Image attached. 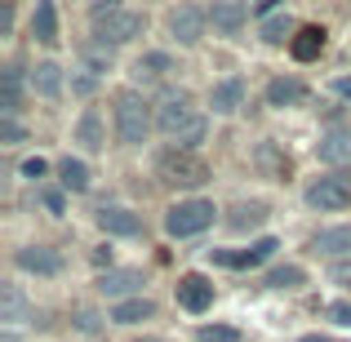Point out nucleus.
<instances>
[{
  "instance_id": "10",
  "label": "nucleus",
  "mask_w": 351,
  "mask_h": 342,
  "mask_svg": "<svg viewBox=\"0 0 351 342\" xmlns=\"http://www.w3.org/2000/svg\"><path fill=\"white\" fill-rule=\"evenodd\" d=\"M209 302H214V284H209L200 271H187L178 280V307L191 311V316H200V311H209Z\"/></svg>"
},
{
  "instance_id": "5",
  "label": "nucleus",
  "mask_w": 351,
  "mask_h": 342,
  "mask_svg": "<svg viewBox=\"0 0 351 342\" xmlns=\"http://www.w3.org/2000/svg\"><path fill=\"white\" fill-rule=\"evenodd\" d=\"M196 120H200L196 116V103H191V94H182V89H169V94L160 98V107H156V129L169 134L173 143H178Z\"/></svg>"
},
{
  "instance_id": "22",
  "label": "nucleus",
  "mask_w": 351,
  "mask_h": 342,
  "mask_svg": "<svg viewBox=\"0 0 351 342\" xmlns=\"http://www.w3.org/2000/svg\"><path fill=\"white\" fill-rule=\"evenodd\" d=\"M152 316H156V307L147 298H129V302H116L112 307L116 325H143V320H152Z\"/></svg>"
},
{
  "instance_id": "36",
  "label": "nucleus",
  "mask_w": 351,
  "mask_h": 342,
  "mask_svg": "<svg viewBox=\"0 0 351 342\" xmlns=\"http://www.w3.org/2000/svg\"><path fill=\"white\" fill-rule=\"evenodd\" d=\"M329 280H334L338 289H351V262H334L329 267Z\"/></svg>"
},
{
  "instance_id": "8",
  "label": "nucleus",
  "mask_w": 351,
  "mask_h": 342,
  "mask_svg": "<svg viewBox=\"0 0 351 342\" xmlns=\"http://www.w3.org/2000/svg\"><path fill=\"white\" fill-rule=\"evenodd\" d=\"M98 293L112 298V302L143 298V271H134V267H112V271L98 276Z\"/></svg>"
},
{
  "instance_id": "35",
  "label": "nucleus",
  "mask_w": 351,
  "mask_h": 342,
  "mask_svg": "<svg viewBox=\"0 0 351 342\" xmlns=\"http://www.w3.org/2000/svg\"><path fill=\"white\" fill-rule=\"evenodd\" d=\"M0 143H5V147L23 143V125H18V120H0Z\"/></svg>"
},
{
  "instance_id": "32",
  "label": "nucleus",
  "mask_w": 351,
  "mask_h": 342,
  "mask_svg": "<svg viewBox=\"0 0 351 342\" xmlns=\"http://www.w3.org/2000/svg\"><path fill=\"white\" fill-rule=\"evenodd\" d=\"M205 138H209V120H205V116H200V120H196V125H191V129H187V134H182V138H178V151H196V147H200V143H205Z\"/></svg>"
},
{
  "instance_id": "43",
  "label": "nucleus",
  "mask_w": 351,
  "mask_h": 342,
  "mask_svg": "<svg viewBox=\"0 0 351 342\" xmlns=\"http://www.w3.org/2000/svg\"><path fill=\"white\" fill-rule=\"evenodd\" d=\"M138 342H156V338H138Z\"/></svg>"
},
{
  "instance_id": "29",
  "label": "nucleus",
  "mask_w": 351,
  "mask_h": 342,
  "mask_svg": "<svg viewBox=\"0 0 351 342\" xmlns=\"http://www.w3.org/2000/svg\"><path fill=\"white\" fill-rule=\"evenodd\" d=\"M258 164H263V169L271 173V178H285V173H289V156H280L271 143H263V147H258Z\"/></svg>"
},
{
  "instance_id": "37",
  "label": "nucleus",
  "mask_w": 351,
  "mask_h": 342,
  "mask_svg": "<svg viewBox=\"0 0 351 342\" xmlns=\"http://www.w3.org/2000/svg\"><path fill=\"white\" fill-rule=\"evenodd\" d=\"M45 169H49V164H45L40 156H32V160H23V178H32V182H36V178H45Z\"/></svg>"
},
{
  "instance_id": "24",
  "label": "nucleus",
  "mask_w": 351,
  "mask_h": 342,
  "mask_svg": "<svg viewBox=\"0 0 351 342\" xmlns=\"http://www.w3.org/2000/svg\"><path fill=\"white\" fill-rule=\"evenodd\" d=\"M23 311H27V302L18 293V284H5V293H0V320H5V329L23 325Z\"/></svg>"
},
{
  "instance_id": "13",
  "label": "nucleus",
  "mask_w": 351,
  "mask_h": 342,
  "mask_svg": "<svg viewBox=\"0 0 351 342\" xmlns=\"http://www.w3.org/2000/svg\"><path fill=\"white\" fill-rule=\"evenodd\" d=\"M98 227L107 236H143V218L134 209H120V205H103L98 209Z\"/></svg>"
},
{
  "instance_id": "23",
  "label": "nucleus",
  "mask_w": 351,
  "mask_h": 342,
  "mask_svg": "<svg viewBox=\"0 0 351 342\" xmlns=\"http://www.w3.org/2000/svg\"><path fill=\"white\" fill-rule=\"evenodd\" d=\"M58 182H62L67 191H89V164L76 160V156L58 160Z\"/></svg>"
},
{
  "instance_id": "1",
  "label": "nucleus",
  "mask_w": 351,
  "mask_h": 342,
  "mask_svg": "<svg viewBox=\"0 0 351 342\" xmlns=\"http://www.w3.org/2000/svg\"><path fill=\"white\" fill-rule=\"evenodd\" d=\"M143 32H147V14L125 9V5H116V0L94 5V36H98V45L116 49V45H129L134 36H143Z\"/></svg>"
},
{
  "instance_id": "40",
  "label": "nucleus",
  "mask_w": 351,
  "mask_h": 342,
  "mask_svg": "<svg viewBox=\"0 0 351 342\" xmlns=\"http://www.w3.org/2000/svg\"><path fill=\"white\" fill-rule=\"evenodd\" d=\"M71 89H76V94H89V89H94V76H76V80H71Z\"/></svg>"
},
{
  "instance_id": "42",
  "label": "nucleus",
  "mask_w": 351,
  "mask_h": 342,
  "mask_svg": "<svg viewBox=\"0 0 351 342\" xmlns=\"http://www.w3.org/2000/svg\"><path fill=\"white\" fill-rule=\"evenodd\" d=\"M298 342H334V338H325V334H307V338H298Z\"/></svg>"
},
{
  "instance_id": "34",
  "label": "nucleus",
  "mask_w": 351,
  "mask_h": 342,
  "mask_svg": "<svg viewBox=\"0 0 351 342\" xmlns=\"http://www.w3.org/2000/svg\"><path fill=\"white\" fill-rule=\"evenodd\" d=\"M325 316L334 320L338 329H351V302H329V307H325Z\"/></svg>"
},
{
  "instance_id": "16",
  "label": "nucleus",
  "mask_w": 351,
  "mask_h": 342,
  "mask_svg": "<svg viewBox=\"0 0 351 342\" xmlns=\"http://www.w3.org/2000/svg\"><path fill=\"white\" fill-rule=\"evenodd\" d=\"M325 45H329V32H325V27H298V36L289 40V53L298 62H311V58H320V53H325Z\"/></svg>"
},
{
  "instance_id": "25",
  "label": "nucleus",
  "mask_w": 351,
  "mask_h": 342,
  "mask_svg": "<svg viewBox=\"0 0 351 342\" xmlns=\"http://www.w3.org/2000/svg\"><path fill=\"white\" fill-rule=\"evenodd\" d=\"M267 218V205L263 200H249V205H236L232 209V218H227V227L232 231H249V227H258Z\"/></svg>"
},
{
  "instance_id": "27",
  "label": "nucleus",
  "mask_w": 351,
  "mask_h": 342,
  "mask_svg": "<svg viewBox=\"0 0 351 342\" xmlns=\"http://www.w3.org/2000/svg\"><path fill=\"white\" fill-rule=\"evenodd\" d=\"M307 280V271H302V267H293V262H285V267H271V271H267V289H298V284Z\"/></svg>"
},
{
  "instance_id": "31",
  "label": "nucleus",
  "mask_w": 351,
  "mask_h": 342,
  "mask_svg": "<svg viewBox=\"0 0 351 342\" xmlns=\"http://www.w3.org/2000/svg\"><path fill=\"white\" fill-rule=\"evenodd\" d=\"M85 71H89V76L112 71V49H107V45H89V49H85Z\"/></svg>"
},
{
  "instance_id": "38",
  "label": "nucleus",
  "mask_w": 351,
  "mask_h": 342,
  "mask_svg": "<svg viewBox=\"0 0 351 342\" xmlns=\"http://www.w3.org/2000/svg\"><path fill=\"white\" fill-rule=\"evenodd\" d=\"M334 94H338V98H347V103H351V76H338V80H334Z\"/></svg>"
},
{
  "instance_id": "2",
  "label": "nucleus",
  "mask_w": 351,
  "mask_h": 342,
  "mask_svg": "<svg viewBox=\"0 0 351 342\" xmlns=\"http://www.w3.org/2000/svg\"><path fill=\"white\" fill-rule=\"evenodd\" d=\"M147 134H152V103L134 89L116 94V138L125 147H138L147 143Z\"/></svg>"
},
{
  "instance_id": "6",
  "label": "nucleus",
  "mask_w": 351,
  "mask_h": 342,
  "mask_svg": "<svg viewBox=\"0 0 351 342\" xmlns=\"http://www.w3.org/2000/svg\"><path fill=\"white\" fill-rule=\"evenodd\" d=\"M307 205L320 209V214H343L351 205V178L343 173H325V178H316L307 187Z\"/></svg>"
},
{
  "instance_id": "15",
  "label": "nucleus",
  "mask_w": 351,
  "mask_h": 342,
  "mask_svg": "<svg viewBox=\"0 0 351 342\" xmlns=\"http://www.w3.org/2000/svg\"><path fill=\"white\" fill-rule=\"evenodd\" d=\"M209 107H214L218 116H232L245 107V80L240 76H227V80H218L214 85V94H209Z\"/></svg>"
},
{
  "instance_id": "4",
  "label": "nucleus",
  "mask_w": 351,
  "mask_h": 342,
  "mask_svg": "<svg viewBox=\"0 0 351 342\" xmlns=\"http://www.w3.org/2000/svg\"><path fill=\"white\" fill-rule=\"evenodd\" d=\"M214 214L218 209L209 200H178V205L165 214V231L173 240H187V236H200L205 227H214Z\"/></svg>"
},
{
  "instance_id": "9",
  "label": "nucleus",
  "mask_w": 351,
  "mask_h": 342,
  "mask_svg": "<svg viewBox=\"0 0 351 342\" xmlns=\"http://www.w3.org/2000/svg\"><path fill=\"white\" fill-rule=\"evenodd\" d=\"M209 27V9H196V5H178L169 9V36L178 45H196Z\"/></svg>"
},
{
  "instance_id": "39",
  "label": "nucleus",
  "mask_w": 351,
  "mask_h": 342,
  "mask_svg": "<svg viewBox=\"0 0 351 342\" xmlns=\"http://www.w3.org/2000/svg\"><path fill=\"white\" fill-rule=\"evenodd\" d=\"M45 205H49V214H62V196L58 191H45Z\"/></svg>"
},
{
  "instance_id": "21",
  "label": "nucleus",
  "mask_w": 351,
  "mask_h": 342,
  "mask_svg": "<svg viewBox=\"0 0 351 342\" xmlns=\"http://www.w3.org/2000/svg\"><path fill=\"white\" fill-rule=\"evenodd\" d=\"M32 36L40 45H58V9L49 5V0H40L32 14Z\"/></svg>"
},
{
  "instance_id": "20",
  "label": "nucleus",
  "mask_w": 351,
  "mask_h": 342,
  "mask_svg": "<svg viewBox=\"0 0 351 342\" xmlns=\"http://www.w3.org/2000/svg\"><path fill=\"white\" fill-rule=\"evenodd\" d=\"M27 80H32V89L40 98H58L62 94V67H58V62H36Z\"/></svg>"
},
{
  "instance_id": "28",
  "label": "nucleus",
  "mask_w": 351,
  "mask_h": 342,
  "mask_svg": "<svg viewBox=\"0 0 351 342\" xmlns=\"http://www.w3.org/2000/svg\"><path fill=\"white\" fill-rule=\"evenodd\" d=\"M293 36H298V27H293V18H289V14H271V18L263 23V40H267V45L293 40Z\"/></svg>"
},
{
  "instance_id": "17",
  "label": "nucleus",
  "mask_w": 351,
  "mask_h": 342,
  "mask_svg": "<svg viewBox=\"0 0 351 342\" xmlns=\"http://www.w3.org/2000/svg\"><path fill=\"white\" fill-rule=\"evenodd\" d=\"M18 112H23V71L5 67V71H0V116L14 120Z\"/></svg>"
},
{
  "instance_id": "7",
  "label": "nucleus",
  "mask_w": 351,
  "mask_h": 342,
  "mask_svg": "<svg viewBox=\"0 0 351 342\" xmlns=\"http://www.w3.org/2000/svg\"><path fill=\"white\" fill-rule=\"evenodd\" d=\"M276 249H280V245H276L271 236H263V240H254L249 249H214L209 258H214L218 267H232V271H249V267H263Z\"/></svg>"
},
{
  "instance_id": "19",
  "label": "nucleus",
  "mask_w": 351,
  "mask_h": 342,
  "mask_svg": "<svg viewBox=\"0 0 351 342\" xmlns=\"http://www.w3.org/2000/svg\"><path fill=\"white\" fill-rule=\"evenodd\" d=\"M302 98H307V85H302L298 76H276L271 85H267V103L271 107H298Z\"/></svg>"
},
{
  "instance_id": "30",
  "label": "nucleus",
  "mask_w": 351,
  "mask_h": 342,
  "mask_svg": "<svg viewBox=\"0 0 351 342\" xmlns=\"http://www.w3.org/2000/svg\"><path fill=\"white\" fill-rule=\"evenodd\" d=\"M347 156H351V138H343V134H329L325 143H320V160L338 164V160H347Z\"/></svg>"
},
{
  "instance_id": "18",
  "label": "nucleus",
  "mask_w": 351,
  "mask_h": 342,
  "mask_svg": "<svg viewBox=\"0 0 351 342\" xmlns=\"http://www.w3.org/2000/svg\"><path fill=\"white\" fill-rule=\"evenodd\" d=\"M311 249L316 254H329V258H347L351 262V227H325L311 236Z\"/></svg>"
},
{
  "instance_id": "41",
  "label": "nucleus",
  "mask_w": 351,
  "mask_h": 342,
  "mask_svg": "<svg viewBox=\"0 0 351 342\" xmlns=\"http://www.w3.org/2000/svg\"><path fill=\"white\" fill-rule=\"evenodd\" d=\"M94 262H98V267L107 262V271H112V249H107V245H103V249H94Z\"/></svg>"
},
{
  "instance_id": "33",
  "label": "nucleus",
  "mask_w": 351,
  "mask_h": 342,
  "mask_svg": "<svg viewBox=\"0 0 351 342\" xmlns=\"http://www.w3.org/2000/svg\"><path fill=\"white\" fill-rule=\"evenodd\" d=\"M200 342H240V329L232 325H200Z\"/></svg>"
},
{
  "instance_id": "14",
  "label": "nucleus",
  "mask_w": 351,
  "mask_h": 342,
  "mask_svg": "<svg viewBox=\"0 0 351 342\" xmlns=\"http://www.w3.org/2000/svg\"><path fill=\"white\" fill-rule=\"evenodd\" d=\"M76 143L85 147V151H103V147H107V125H103V112H98V107H85V112H80Z\"/></svg>"
},
{
  "instance_id": "26",
  "label": "nucleus",
  "mask_w": 351,
  "mask_h": 342,
  "mask_svg": "<svg viewBox=\"0 0 351 342\" xmlns=\"http://www.w3.org/2000/svg\"><path fill=\"white\" fill-rule=\"evenodd\" d=\"M134 71H138V80H160L165 71H173V58H169V53H160V49L143 53V58L134 62Z\"/></svg>"
},
{
  "instance_id": "12",
  "label": "nucleus",
  "mask_w": 351,
  "mask_h": 342,
  "mask_svg": "<svg viewBox=\"0 0 351 342\" xmlns=\"http://www.w3.org/2000/svg\"><path fill=\"white\" fill-rule=\"evenodd\" d=\"M209 23H214L218 36H236L240 27L249 23V5H245V0H214V9H209Z\"/></svg>"
},
{
  "instance_id": "3",
  "label": "nucleus",
  "mask_w": 351,
  "mask_h": 342,
  "mask_svg": "<svg viewBox=\"0 0 351 342\" xmlns=\"http://www.w3.org/2000/svg\"><path fill=\"white\" fill-rule=\"evenodd\" d=\"M156 178L165 182V187H205L209 182V164L200 160L196 151H165L160 160H156Z\"/></svg>"
},
{
  "instance_id": "11",
  "label": "nucleus",
  "mask_w": 351,
  "mask_h": 342,
  "mask_svg": "<svg viewBox=\"0 0 351 342\" xmlns=\"http://www.w3.org/2000/svg\"><path fill=\"white\" fill-rule=\"evenodd\" d=\"M14 262L23 267V271H36V276H58L62 271V254L49 245H23L14 254Z\"/></svg>"
}]
</instances>
